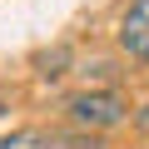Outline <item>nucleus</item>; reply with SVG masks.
I'll return each instance as SVG.
<instances>
[{
  "label": "nucleus",
  "mask_w": 149,
  "mask_h": 149,
  "mask_svg": "<svg viewBox=\"0 0 149 149\" xmlns=\"http://www.w3.org/2000/svg\"><path fill=\"white\" fill-rule=\"evenodd\" d=\"M65 109H70V119H74V124L90 129V134L114 129V124H124V114H129V104L119 100V90H85V95H74Z\"/></svg>",
  "instance_id": "nucleus-1"
},
{
  "label": "nucleus",
  "mask_w": 149,
  "mask_h": 149,
  "mask_svg": "<svg viewBox=\"0 0 149 149\" xmlns=\"http://www.w3.org/2000/svg\"><path fill=\"white\" fill-rule=\"evenodd\" d=\"M119 50L134 60H149V0H134L119 20Z\"/></svg>",
  "instance_id": "nucleus-2"
},
{
  "label": "nucleus",
  "mask_w": 149,
  "mask_h": 149,
  "mask_svg": "<svg viewBox=\"0 0 149 149\" xmlns=\"http://www.w3.org/2000/svg\"><path fill=\"white\" fill-rule=\"evenodd\" d=\"M0 149H70V144H65V139H55V134L20 129V134H10V139H0Z\"/></svg>",
  "instance_id": "nucleus-3"
},
{
  "label": "nucleus",
  "mask_w": 149,
  "mask_h": 149,
  "mask_svg": "<svg viewBox=\"0 0 149 149\" xmlns=\"http://www.w3.org/2000/svg\"><path fill=\"white\" fill-rule=\"evenodd\" d=\"M35 65H40V80H60L65 65H70V50H65V45H55V50H50V55H40Z\"/></svg>",
  "instance_id": "nucleus-4"
},
{
  "label": "nucleus",
  "mask_w": 149,
  "mask_h": 149,
  "mask_svg": "<svg viewBox=\"0 0 149 149\" xmlns=\"http://www.w3.org/2000/svg\"><path fill=\"white\" fill-rule=\"evenodd\" d=\"M134 124H139V129L149 134V104H139V109H134Z\"/></svg>",
  "instance_id": "nucleus-5"
},
{
  "label": "nucleus",
  "mask_w": 149,
  "mask_h": 149,
  "mask_svg": "<svg viewBox=\"0 0 149 149\" xmlns=\"http://www.w3.org/2000/svg\"><path fill=\"white\" fill-rule=\"evenodd\" d=\"M0 114H5V100H0Z\"/></svg>",
  "instance_id": "nucleus-6"
}]
</instances>
